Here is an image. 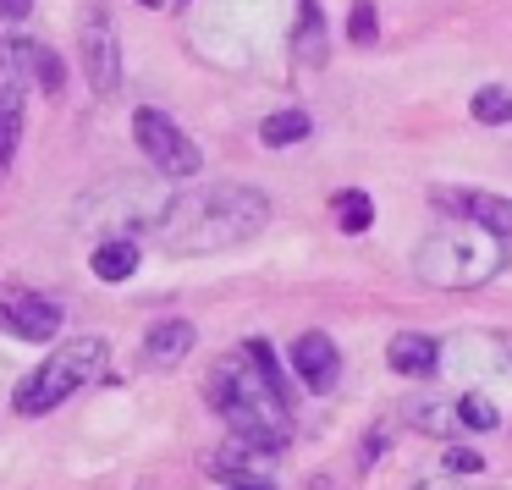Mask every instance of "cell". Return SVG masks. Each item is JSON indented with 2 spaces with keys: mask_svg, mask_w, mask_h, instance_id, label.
<instances>
[{
  "mask_svg": "<svg viewBox=\"0 0 512 490\" xmlns=\"http://www.w3.org/2000/svg\"><path fill=\"white\" fill-rule=\"evenodd\" d=\"M270 221V193L248 188V182H210L199 193L171 199L166 221L155 226L160 248L171 254H221L248 237H259Z\"/></svg>",
  "mask_w": 512,
  "mask_h": 490,
  "instance_id": "6da1fadb",
  "label": "cell"
},
{
  "mask_svg": "<svg viewBox=\"0 0 512 490\" xmlns=\"http://www.w3.org/2000/svg\"><path fill=\"white\" fill-rule=\"evenodd\" d=\"M204 397L232 419V430L243 441L265 446V452H281L292 441V408H287V386L265 375L248 353H232L215 364V375L204 380Z\"/></svg>",
  "mask_w": 512,
  "mask_h": 490,
  "instance_id": "7a4b0ae2",
  "label": "cell"
},
{
  "mask_svg": "<svg viewBox=\"0 0 512 490\" xmlns=\"http://www.w3.org/2000/svg\"><path fill=\"white\" fill-rule=\"evenodd\" d=\"M501 265H507L501 237L485 232V226H474V221H457V215L446 226H435L419 243V254H413L419 281H430V287H441V292H474V287H485Z\"/></svg>",
  "mask_w": 512,
  "mask_h": 490,
  "instance_id": "3957f363",
  "label": "cell"
},
{
  "mask_svg": "<svg viewBox=\"0 0 512 490\" xmlns=\"http://www.w3.org/2000/svg\"><path fill=\"white\" fill-rule=\"evenodd\" d=\"M105 358H111L105 336H72L67 347H56V353H50L45 364L34 369V375L17 386L12 408L23 413V419H34V413H50L56 402H67L72 391H83L89 380H100Z\"/></svg>",
  "mask_w": 512,
  "mask_h": 490,
  "instance_id": "277c9868",
  "label": "cell"
},
{
  "mask_svg": "<svg viewBox=\"0 0 512 490\" xmlns=\"http://www.w3.org/2000/svg\"><path fill=\"white\" fill-rule=\"evenodd\" d=\"M171 199L155 188V182H133L122 177L116 188H94L89 199H83L78 210V226L83 232H94L105 243V237H133V232H155L160 221H166Z\"/></svg>",
  "mask_w": 512,
  "mask_h": 490,
  "instance_id": "5b68a950",
  "label": "cell"
},
{
  "mask_svg": "<svg viewBox=\"0 0 512 490\" xmlns=\"http://www.w3.org/2000/svg\"><path fill=\"white\" fill-rule=\"evenodd\" d=\"M133 138H138L144 160L160 171V177H193V171L204 166L199 144H193V138L171 122V116H160L155 105H144V111L133 116Z\"/></svg>",
  "mask_w": 512,
  "mask_h": 490,
  "instance_id": "8992f818",
  "label": "cell"
},
{
  "mask_svg": "<svg viewBox=\"0 0 512 490\" xmlns=\"http://www.w3.org/2000/svg\"><path fill=\"white\" fill-rule=\"evenodd\" d=\"M78 61H83V78H89V89L100 94V100H111V94L122 89V45H116V23H111L105 6H89V17H83Z\"/></svg>",
  "mask_w": 512,
  "mask_h": 490,
  "instance_id": "52a82bcc",
  "label": "cell"
},
{
  "mask_svg": "<svg viewBox=\"0 0 512 490\" xmlns=\"http://www.w3.org/2000/svg\"><path fill=\"white\" fill-rule=\"evenodd\" d=\"M435 204L446 215H457V221H474L496 237H512V199H501L490 188H435Z\"/></svg>",
  "mask_w": 512,
  "mask_h": 490,
  "instance_id": "ba28073f",
  "label": "cell"
},
{
  "mask_svg": "<svg viewBox=\"0 0 512 490\" xmlns=\"http://www.w3.org/2000/svg\"><path fill=\"white\" fill-rule=\"evenodd\" d=\"M0 331L17 336V342H56L61 336V303L50 298H17V303H0Z\"/></svg>",
  "mask_w": 512,
  "mask_h": 490,
  "instance_id": "9c48e42d",
  "label": "cell"
},
{
  "mask_svg": "<svg viewBox=\"0 0 512 490\" xmlns=\"http://www.w3.org/2000/svg\"><path fill=\"white\" fill-rule=\"evenodd\" d=\"M0 50H6V56L17 61V72H23V78H34L45 94H61V83H67V67H61V56H56L50 45L12 34V39H0Z\"/></svg>",
  "mask_w": 512,
  "mask_h": 490,
  "instance_id": "30bf717a",
  "label": "cell"
},
{
  "mask_svg": "<svg viewBox=\"0 0 512 490\" xmlns=\"http://www.w3.org/2000/svg\"><path fill=\"white\" fill-rule=\"evenodd\" d=\"M292 369H298L303 380H309V391H331L336 386V342L325 331H309L292 342Z\"/></svg>",
  "mask_w": 512,
  "mask_h": 490,
  "instance_id": "8fae6325",
  "label": "cell"
},
{
  "mask_svg": "<svg viewBox=\"0 0 512 490\" xmlns=\"http://www.w3.org/2000/svg\"><path fill=\"white\" fill-rule=\"evenodd\" d=\"M193 342H199L193 320H160L155 331L144 336V364L149 369H177L182 358L193 353Z\"/></svg>",
  "mask_w": 512,
  "mask_h": 490,
  "instance_id": "7c38bea8",
  "label": "cell"
},
{
  "mask_svg": "<svg viewBox=\"0 0 512 490\" xmlns=\"http://www.w3.org/2000/svg\"><path fill=\"white\" fill-rule=\"evenodd\" d=\"M386 358H391V369H397V375H430L435 358H441V342H435V336H424V331H402V336H391Z\"/></svg>",
  "mask_w": 512,
  "mask_h": 490,
  "instance_id": "4fadbf2b",
  "label": "cell"
},
{
  "mask_svg": "<svg viewBox=\"0 0 512 490\" xmlns=\"http://www.w3.org/2000/svg\"><path fill=\"white\" fill-rule=\"evenodd\" d=\"M138 259H144V254H138L133 237H105V243L89 254V270H94L100 281H127V276L138 270Z\"/></svg>",
  "mask_w": 512,
  "mask_h": 490,
  "instance_id": "5bb4252c",
  "label": "cell"
},
{
  "mask_svg": "<svg viewBox=\"0 0 512 490\" xmlns=\"http://www.w3.org/2000/svg\"><path fill=\"white\" fill-rule=\"evenodd\" d=\"M408 419H413V430H424V435H452V430H463V413H457V402H441V397H419V402H408Z\"/></svg>",
  "mask_w": 512,
  "mask_h": 490,
  "instance_id": "9a60e30c",
  "label": "cell"
},
{
  "mask_svg": "<svg viewBox=\"0 0 512 490\" xmlns=\"http://www.w3.org/2000/svg\"><path fill=\"white\" fill-rule=\"evenodd\" d=\"M309 111H276L259 122V138H265V149H287V144H303L309 138Z\"/></svg>",
  "mask_w": 512,
  "mask_h": 490,
  "instance_id": "2e32d148",
  "label": "cell"
},
{
  "mask_svg": "<svg viewBox=\"0 0 512 490\" xmlns=\"http://www.w3.org/2000/svg\"><path fill=\"white\" fill-rule=\"evenodd\" d=\"M303 6V23H298V45H292V56L309 61V67H320L325 61V23H320V6L314 0H298Z\"/></svg>",
  "mask_w": 512,
  "mask_h": 490,
  "instance_id": "e0dca14e",
  "label": "cell"
},
{
  "mask_svg": "<svg viewBox=\"0 0 512 490\" xmlns=\"http://www.w3.org/2000/svg\"><path fill=\"white\" fill-rule=\"evenodd\" d=\"M336 226L342 232H369V221H375V204H369V193H358V188H347V193H336Z\"/></svg>",
  "mask_w": 512,
  "mask_h": 490,
  "instance_id": "ac0fdd59",
  "label": "cell"
},
{
  "mask_svg": "<svg viewBox=\"0 0 512 490\" xmlns=\"http://www.w3.org/2000/svg\"><path fill=\"white\" fill-rule=\"evenodd\" d=\"M474 122H485V127H501V122H512V89H501V83H485V89L474 94Z\"/></svg>",
  "mask_w": 512,
  "mask_h": 490,
  "instance_id": "d6986e66",
  "label": "cell"
},
{
  "mask_svg": "<svg viewBox=\"0 0 512 490\" xmlns=\"http://www.w3.org/2000/svg\"><path fill=\"white\" fill-rule=\"evenodd\" d=\"M457 413H463V430H496L501 424V413H496V402L485 397V391H468V397H457Z\"/></svg>",
  "mask_w": 512,
  "mask_h": 490,
  "instance_id": "ffe728a7",
  "label": "cell"
},
{
  "mask_svg": "<svg viewBox=\"0 0 512 490\" xmlns=\"http://www.w3.org/2000/svg\"><path fill=\"white\" fill-rule=\"evenodd\" d=\"M17 138H23V100L0 94V166L17 155Z\"/></svg>",
  "mask_w": 512,
  "mask_h": 490,
  "instance_id": "44dd1931",
  "label": "cell"
},
{
  "mask_svg": "<svg viewBox=\"0 0 512 490\" xmlns=\"http://www.w3.org/2000/svg\"><path fill=\"white\" fill-rule=\"evenodd\" d=\"M347 39H353V45H375V6H369V0H353V23H347Z\"/></svg>",
  "mask_w": 512,
  "mask_h": 490,
  "instance_id": "7402d4cb",
  "label": "cell"
},
{
  "mask_svg": "<svg viewBox=\"0 0 512 490\" xmlns=\"http://www.w3.org/2000/svg\"><path fill=\"white\" fill-rule=\"evenodd\" d=\"M441 468H446L452 479H463V474H479V468H485V457H479V452H468V446H452Z\"/></svg>",
  "mask_w": 512,
  "mask_h": 490,
  "instance_id": "603a6c76",
  "label": "cell"
},
{
  "mask_svg": "<svg viewBox=\"0 0 512 490\" xmlns=\"http://www.w3.org/2000/svg\"><path fill=\"white\" fill-rule=\"evenodd\" d=\"M28 12H34V0H0V17H6V23H23Z\"/></svg>",
  "mask_w": 512,
  "mask_h": 490,
  "instance_id": "cb8c5ba5",
  "label": "cell"
},
{
  "mask_svg": "<svg viewBox=\"0 0 512 490\" xmlns=\"http://www.w3.org/2000/svg\"><path fill=\"white\" fill-rule=\"evenodd\" d=\"M419 490H457L452 479H430V485H419Z\"/></svg>",
  "mask_w": 512,
  "mask_h": 490,
  "instance_id": "d4e9b609",
  "label": "cell"
}]
</instances>
